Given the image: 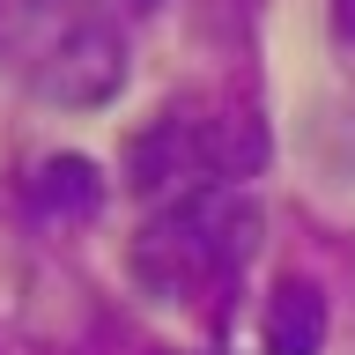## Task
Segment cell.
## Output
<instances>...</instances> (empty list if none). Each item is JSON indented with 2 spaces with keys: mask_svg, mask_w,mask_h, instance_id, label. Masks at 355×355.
Returning a JSON list of instances; mask_svg holds the SVG:
<instances>
[{
  "mask_svg": "<svg viewBox=\"0 0 355 355\" xmlns=\"http://www.w3.org/2000/svg\"><path fill=\"white\" fill-rule=\"evenodd\" d=\"M333 22H340V37L355 44V0H333Z\"/></svg>",
  "mask_w": 355,
  "mask_h": 355,
  "instance_id": "5b68a950",
  "label": "cell"
},
{
  "mask_svg": "<svg viewBox=\"0 0 355 355\" xmlns=\"http://www.w3.org/2000/svg\"><path fill=\"white\" fill-rule=\"evenodd\" d=\"M44 74H37V96H52V104H74V111H89V104H104L111 89L126 82V44H119V30L111 22H74L52 52H44Z\"/></svg>",
  "mask_w": 355,
  "mask_h": 355,
  "instance_id": "7a4b0ae2",
  "label": "cell"
},
{
  "mask_svg": "<svg viewBox=\"0 0 355 355\" xmlns=\"http://www.w3.org/2000/svg\"><path fill=\"white\" fill-rule=\"evenodd\" d=\"M155 355H185V348H155Z\"/></svg>",
  "mask_w": 355,
  "mask_h": 355,
  "instance_id": "52a82bcc",
  "label": "cell"
},
{
  "mask_svg": "<svg viewBox=\"0 0 355 355\" xmlns=\"http://www.w3.org/2000/svg\"><path fill=\"white\" fill-rule=\"evenodd\" d=\"M259 252V207L237 200L230 185H200V193H178L163 215L133 237V274L178 304L207 282H230L244 274V259Z\"/></svg>",
  "mask_w": 355,
  "mask_h": 355,
  "instance_id": "6da1fadb",
  "label": "cell"
},
{
  "mask_svg": "<svg viewBox=\"0 0 355 355\" xmlns=\"http://www.w3.org/2000/svg\"><path fill=\"white\" fill-rule=\"evenodd\" d=\"M318 348H326V296L318 282L288 274L266 296V355H318Z\"/></svg>",
  "mask_w": 355,
  "mask_h": 355,
  "instance_id": "3957f363",
  "label": "cell"
},
{
  "mask_svg": "<svg viewBox=\"0 0 355 355\" xmlns=\"http://www.w3.org/2000/svg\"><path fill=\"white\" fill-rule=\"evenodd\" d=\"M133 8H163V0H133Z\"/></svg>",
  "mask_w": 355,
  "mask_h": 355,
  "instance_id": "8992f818",
  "label": "cell"
},
{
  "mask_svg": "<svg viewBox=\"0 0 355 355\" xmlns=\"http://www.w3.org/2000/svg\"><path fill=\"white\" fill-rule=\"evenodd\" d=\"M30 200L52 222H89L104 207V178H96L89 155H44L37 171H30Z\"/></svg>",
  "mask_w": 355,
  "mask_h": 355,
  "instance_id": "277c9868",
  "label": "cell"
}]
</instances>
